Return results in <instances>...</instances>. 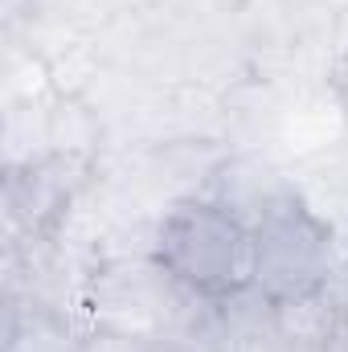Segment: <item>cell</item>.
<instances>
[{"label":"cell","mask_w":348,"mask_h":352,"mask_svg":"<svg viewBox=\"0 0 348 352\" xmlns=\"http://www.w3.org/2000/svg\"><path fill=\"white\" fill-rule=\"evenodd\" d=\"M156 266L193 299H234L254 287L250 221L226 201H180L160 221Z\"/></svg>","instance_id":"6da1fadb"},{"label":"cell","mask_w":348,"mask_h":352,"mask_svg":"<svg viewBox=\"0 0 348 352\" xmlns=\"http://www.w3.org/2000/svg\"><path fill=\"white\" fill-rule=\"evenodd\" d=\"M254 234V291L266 307L320 295L332 270V230L291 188L259 201Z\"/></svg>","instance_id":"7a4b0ae2"}]
</instances>
